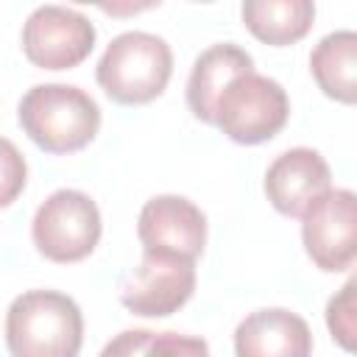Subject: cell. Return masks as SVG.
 Segmentation results:
<instances>
[{"label": "cell", "mask_w": 357, "mask_h": 357, "mask_svg": "<svg viewBox=\"0 0 357 357\" xmlns=\"http://www.w3.org/2000/svg\"><path fill=\"white\" fill-rule=\"evenodd\" d=\"M357 198L351 190L324 192L301 215V243L315 268L340 273L351 268L357 251Z\"/></svg>", "instance_id": "cell-8"}, {"label": "cell", "mask_w": 357, "mask_h": 357, "mask_svg": "<svg viewBox=\"0 0 357 357\" xmlns=\"http://www.w3.org/2000/svg\"><path fill=\"white\" fill-rule=\"evenodd\" d=\"M290 117V100L279 81L245 73L237 75L215 106V126L240 145H259L273 139Z\"/></svg>", "instance_id": "cell-4"}, {"label": "cell", "mask_w": 357, "mask_h": 357, "mask_svg": "<svg viewBox=\"0 0 357 357\" xmlns=\"http://www.w3.org/2000/svg\"><path fill=\"white\" fill-rule=\"evenodd\" d=\"M329 190V165L312 148H290L279 153L265 173V195L273 209L287 218H301Z\"/></svg>", "instance_id": "cell-10"}, {"label": "cell", "mask_w": 357, "mask_h": 357, "mask_svg": "<svg viewBox=\"0 0 357 357\" xmlns=\"http://www.w3.org/2000/svg\"><path fill=\"white\" fill-rule=\"evenodd\" d=\"M36 251L50 262H78L100 240L98 204L81 190H56L47 195L31 223Z\"/></svg>", "instance_id": "cell-5"}, {"label": "cell", "mask_w": 357, "mask_h": 357, "mask_svg": "<svg viewBox=\"0 0 357 357\" xmlns=\"http://www.w3.org/2000/svg\"><path fill=\"white\" fill-rule=\"evenodd\" d=\"M95 47V25L75 8L39 6L22 25V50L42 70L78 67Z\"/></svg>", "instance_id": "cell-6"}, {"label": "cell", "mask_w": 357, "mask_h": 357, "mask_svg": "<svg viewBox=\"0 0 357 357\" xmlns=\"http://www.w3.org/2000/svg\"><path fill=\"white\" fill-rule=\"evenodd\" d=\"M195 290V262L165 254H145L120 279V304L142 318H165L181 310Z\"/></svg>", "instance_id": "cell-7"}, {"label": "cell", "mask_w": 357, "mask_h": 357, "mask_svg": "<svg viewBox=\"0 0 357 357\" xmlns=\"http://www.w3.org/2000/svg\"><path fill=\"white\" fill-rule=\"evenodd\" d=\"M237 357H310L312 332L307 321L282 307H265L245 315L234 329Z\"/></svg>", "instance_id": "cell-11"}, {"label": "cell", "mask_w": 357, "mask_h": 357, "mask_svg": "<svg viewBox=\"0 0 357 357\" xmlns=\"http://www.w3.org/2000/svg\"><path fill=\"white\" fill-rule=\"evenodd\" d=\"M25 178H28L25 156L11 139L0 137V209L17 201V195L25 190Z\"/></svg>", "instance_id": "cell-17"}, {"label": "cell", "mask_w": 357, "mask_h": 357, "mask_svg": "<svg viewBox=\"0 0 357 357\" xmlns=\"http://www.w3.org/2000/svg\"><path fill=\"white\" fill-rule=\"evenodd\" d=\"M81 307L59 290H28L8 304L6 346L11 357H78Z\"/></svg>", "instance_id": "cell-1"}, {"label": "cell", "mask_w": 357, "mask_h": 357, "mask_svg": "<svg viewBox=\"0 0 357 357\" xmlns=\"http://www.w3.org/2000/svg\"><path fill=\"white\" fill-rule=\"evenodd\" d=\"M173 73L170 45L148 31H126L103 50L95 78L100 89L123 106H142L159 98Z\"/></svg>", "instance_id": "cell-3"}, {"label": "cell", "mask_w": 357, "mask_h": 357, "mask_svg": "<svg viewBox=\"0 0 357 357\" xmlns=\"http://www.w3.org/2000/svg\"><path fill=\"white\" fill-rule=\"evenodd\" d=\"M310 73L321 92L337 103L357 100V33H326L310 53Z\"/></svg>", "instance_id": "cell-13"}, {"label": "cell", "mask_w": 357, "mask_h": 357, "mask_svg": "<svg viewBox=\"0 0 357 357\" xmlns=\"http://www.w3.org/2000/svg\"><path fill=\"white\" fill-rule=\"evenodd\" d=\"M240 11L245 28L273 47L304 39L315 20V6L310 0H245Z\"/></svg>", "instance_id": "cell-14"}, {"label": "cell", "mask_w": 357, "mask_h": 357, "mask_svg": "<svg viewBox=\"0 0 357 357\" xmlns=\"http://www.w3.org/2000/svg\"><path fill=\"white\" fill-rule=\"evenodd\" d=\"M22 131L47 153H73L89 145L100 128V109L89 92L73 84H36L20 100Z\"/></svg>", "instance_id": "cell-2"}, {"label": "cell", "mask_w": 357, "mask_h": 357, "mask_svg": "<svg viewBox=\"0 0 357 357\" xmlns=\"http://www.w3.org/2000/svg\"><path fill=\"white\" fill-rule=\"evenodd\" d=\"M354 287L357 282L349 279L337 296L329 298L326 304V326L332 332V337L337 340L340 349L351 351L354 349V332H357V324H354Z\"/></svg>", "instance_id": "cell-16"}, {"label": "cell", "mask_w": 357, "mask_h": 357, "mask_svg": "<svg viewBox=\"0 0 357 357\" xmlns=\"http://www.w3.org/2000/svg\"><path fill=\"white\" fill-rule=\"evenodd\" d=\"M251 70H254V61L243 47H237L231 42L206 47L195 59L192 73L187 78V106H190L192 117L215 126L218 98L237 75H245Z\"/></svg>", "instance_id": "cell-12"}, {"label": "cell", "mask_w": 357, "mask_h": 357, "mask_svg": "<svg viewBox=\"0 0 357 357\" xmlns=\"http://www.w3.org/2000/svg\"><path fill=\"white\" fill-rule=\"evenodd\" d=\"M137 237L145 254L181 257L195 262L206 245V218L184 195H156L139 212Z\"/></svg>", "instance_id": "cell-9"}, {"label": "cell", "mask_w": 357, "mask_h": 357, "mask_svg": "<svg viewBox=\"0 0 357 357\" xmlns=\"http://www.w3.org/2000/svg\"><path fill=\"white\" fill-rule=\"evenodd\" d=\"M100 357H209V346L204 337L178 332L126 329L103 346Z\"/></svg>", "instance_id": "cell-15"}]
</instances>
